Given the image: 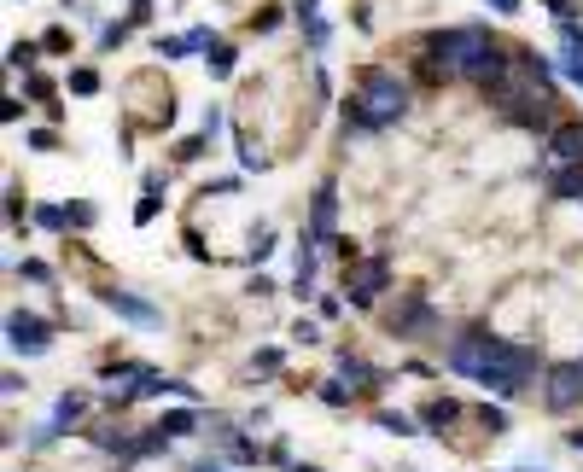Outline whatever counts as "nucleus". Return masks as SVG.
<instances>
[{"mask_svg": "<svg viewBox=\"0 0 583 472\" xmlns=\"http://www.w3.org/2000/svg\"><path fill=\"white\" fill-rule=\"evenodd\" d=\"M444 368L461 373V379H473V385H484L490 397L514 403L531 379H543V368H549V362H543L531 344H519V338H496V333L467 327V333H455L444 344Z\"/></svg>", "mask_w": 583, "mask_h": 472, "instance_id": "nucleus-1", "label": "nucleus"}, {"mask_svg": "<svg viewBox=\"0 0 583 472\" xmlns=\"http://www.w3.org/2000/svg\"><path fill=\"white\" fill-rule=\"evenodd\" d=\"M409 105H414V94L397 70L368 65L356 76V94L344 100V123H350L356 135H385V129H397V123L409 117Z\"/></svg>", "mask_w": 583, "mask_h": 472, "instance_id": "nucleus-2", "label": "nucleus"}, {"mask_svg": "<svg viewBox=\"0 0 583 472\" xmlns=\"http://www.w3.org/2000/svg\"><path fill=\"white\" fill-rule=\"evenodd\" d=\"M490 47H496V41H490V30H484V24H449V30H432V35H426V53H432V59H438L449 76H461V82H467V70L479 65Z\"/></svg>", "mask_w": 583, "mask_h": 472, "instance_id": "nucleus-3", "label": "nucleus"}, {"mask_svg": "<svg viewBox=\"0 0 583 472\" xmlns=\"http://www.w3.org/2000/svg\"><path fill=\"white\" fill-rule=\"evenodd\" d=\"M391 292V257H356L344 263V298L356 309H374Z\"/></svg>", "mask_w": 583, "mask_h": 472, "instance_id": "nucleus-4", "label": "nucleus"}, {"mask_svg": "<svg viewBox=\"0 0 583 472\" xmlns=\"http://www.w3.org/2000/svg\"><path fill=\"white\" fill-rule=\"evenodd\" d=\"M53 333H59V327H53L47 315H35V309H6V350H12V356H24V362H30V356H47V350H53Z\"/></svg>", "mask_w": 583, "mask_h": 472, "instance_id": "nucleus-5", "label": "nucleus"}, {"mask_svg": "<svg viewBox=\"0 0 583 472\" xmlns=\"http://www.w3.org/2000/svg\"><path fill=\"white\" fill-rule=\"evenodd\" d=\"M385 327H391L397 338H409V344H420V338L438 333V309H432L426 292H403L397 304L385 309Z\"/></svg>", "mask_w": 583, "mask_h": 472, "instance_id": "nucleus-6", "label": "nucleus"}, {"mask_svg": "<svg viewBox=\"0 0 583 472\" xmlns=\"http://www.w3.org/2000/svg\"><path fill=\"white\" fill-rule=\"evenodd\" d=\"M94 298H100V309H111V315L129 321V327H146V333L164 327V309L152 304V298H140V292H129V286H100Z\"/></svg>", "mask_w": 583, "mask_h": 472, "instance_id": "nucleus-7", "label": "nucleus"}, {"mask_svg": "<svg viewBox=\"0 0 583 472\" xmlns=\"http://www.w3.org/2000/svg\"><path fill=\"white\" fill-rule=\"evenodd\" d=\"M578 403H583V362H549L543 368V408L572 414Z\"/></svg>", "mask_w": 583, "mask_h": 472, "instance_id": "nucleus-8", "label": "nucleus"}, {"mask_svg": "<svg viewBox=\"0 0 583 472\" xmlns=\"http://www.w3.org/2000/svg\"><path fill=\"white\" fill-rule=\"evenodd\" d=\"M315 245H333L339 239V181H321L309 193V228H304Z\"/></svg>", "mask_w": 583, "mask_h": 472, "instance_id": "nucleus-9", "label": "nucleus"}, {"mask_svg": "<svg viewBox=\"0 0 583 472\" xmlns=\"http://www.w3.org/2000/svg\"><path fill=\"white\" fill-rule=\"evenodd\" d=\"M82 414H88V391H65V397L53 403V414H47V420H41V426L30 432V449H47L53 438H65V432L76 426V420H82Z\"/></svg>", "mask_w": 583, "mask_h": 472, "instance_id": "nucleus-10", "label": "nucleus"}, {"mask_svg": "<svg viewBox=\"0 0 583 472\" xmlns=\"http://www.w3.org/2000/svg\"><path fill=\"white\" fill-rule=\"evenodd\" d=\"M210 47H216V30L210 24H193V30H181V35H158L152 41L158 59H187V53H210Z\"/></svg>", "mask_w": 583, "mask_h": 472, "instance_id": "nucleus-11", "label": "nucleus"}, {"mask_svg": "<svg viewBox=\"0 0 583 472\" xmlns=\"http://www.w3.org/2000/svg\"><path fill=\"white\" fill-rule=\"evenodd\" d=\"M210 432H216V443H222V455H228L234 467H257V461H263V443H257V438H245V432L234 426V420H216Z\"/></svg>", "mask_w": 583, "mask_h": 472, "instance_id": "nucleus-12", "label": "nucleus"}, {"mask_svg": "<svg viewBox=\"0 0 583 472\" xmlns=\"http://www.w3.org/2000/svg\"><path fill=\"white\" fill-rule=\"evenodd\" d=\"M315 274H321V245L298 234V251H292V292L298 298H315Z\"/></svg>", "mask_w": 583, "mask_h": 472, "instance_id": "nucleus-13", "label": "nucleus"}, {"mask_svg": "<svg viewBox=\"0 0 583 472\" xmlns=\"http://www.w3.org/2000/svg\"><path fill=\"white\" fill-rule=\"evenodd\" d=\"M292 18H298V30H304L309 53H327V47H333V24L321 18V0H292Z\"/></svg>", "mask_w": 583, "mask_h": 472, "instance_id": "nucleus-14", "label": "nucleus"}, {"mask_svg": "<svg viewBox=\"0 0 583 472\" xmlns=\"http://www.w3.org/2000/svg\"><path fill=\"white\" fill-rule=\"evenodd\" d=\"M543 152H549V164H583V123H554Z\"/></svg>", "mask_w": 583, "mask_h": 472, "instance_id": "nucleus-15", "label": "nucleus"}, {"mask_svg": "<svg viewBox=\"0 0 583 472\" xmlns=\"http://www.w3.org/2000/svg\"><path fill=\"white\" fill-rule=\"evenodd\" d=\"M339 379H344V385H356V397H374L379 385H385L379 368H368V362H362V356H350V350H339Z\"/></svg>", "mask_w": 583, "mask_h": 472, "instance_id": "nucleus-16", "label": "nucleus"}, {"mask_svg": "<svg viewBox=\"0 0 583 472\" xmlns=\"http://www.w3.org/2000/svg\"><path fill=\"white\" fill-rule=\"evenodd\" d=\"M455 420H461V403H455V397H432V403L420 408V426H426V432H449Z\"/></svg>", "mask_w": 583, "mask_h": 472, "instance_id": "nucleus-17", "label": "nucleus"}, {"mask_svg": "<svg viewBox=\"0 0 583 472\" xmlns=\"http://www.w3.org/2000/svg\"><path fill=\"white\" fill-rule=\"evenodd\" d=\"M158 432L170 443L193 438V432H199V408H170V414H158Z\"/></svg>", "mask_w": 583, "mask_h": 472, "instance_id": "nucleus-18", "label": "nucleus"}, {"mask_svg": "<svg viewBox=\"0 0 583 472\" xmlns=\"http://www.w3.org/2000/svg\"><path fill=\"white\" fill-rule=\"evenodd\" d=\"M374 426L379 432H391V438H414V432H426L420 414H397V408H374Z\"/></svg>", "mask_w": 583, "mask_h": 472, "instance_id": "nucleus-19", "label": "nucleus"}, {"mask_svg": "<svg viewBox=\"0 0 583 472\" xmlns=\"http://www.w3.org/2000/svg\"><path fill=\"white\" fill-rule=\"evenodd\" d=\"M549 199H583V164H560L549 175Z\"/></svg>", "mask_w": 583, "mask_h": 472, "instance_id": "nucleus-20", "label": "nucleus"}, {"mask_svg": "<svg viewBox=\"0 0 583 472\" xmlns=\"http://www.w3.org/2000/svg\"><path fill=\"white\" fill-rule=\"evenodd\" d=\"M275 228H269V222H257V228H251V239H245V263H269V257H275Z\"/></svg>", "mask_w": 583, "mask_h": 472, "instance_id": "nucleus-21", "label": "nucleus"}, {"mask_svg": "<svg viewBox=\"0 0 583 472\" xmlns=\"http://www.w3.org/2000/svg\"><path fill=\"white\" fill-rule=\"evenodd\" d=\"M315 397H321L327 408H350L356 403V385H344L339 373H333V379H315Z\"/></svg>", "mask_w": 583, "mask_h": 472, "instance_id": "nucleus-22", "label": "nucleus"}, {"mask_svg": "<svg viewBox=\"0 0 583 472\" xmlns=\"http://www.w3.org/2000/svg\"><path fill=\"white\" fill-rule=\"evenodd\" d=\"M234 59H240V53H234L228 41H216V47H210V53H205V70H210V82H228V76H234Z\"/></svg>", "mask_w": 583, "mask_h": 472, "instance_id": "nucleus-23", "label": "nucleus"}, {"mask_svg": "<svg viewBox=\"0 0 583 472\" xmlns=\"http://www.w3.org/2000/svg\"><path fill=\"white\" fill-rule=\"evenodd\" d=\"M30 222L41 228V234H65V228H70L65 204H35V210H30Z\"/></svg>", "mask_w": 583, "mask_h": 472, "instance_id": "nucleus-24", "label": "nucleus"}, {"mask_svg": "<svg viewBox=\"0 0 583 472\" xmlns=\"http://www.w3.org/2000/svg\"><path fill=\"white\" fill-rule=\"evenodd\" d=\"M210 140H216V135H205V129H199V135L175 140V152H170V158H175V164H199V158L210 152Z\"/></svg>", "mask_w": 583, "mask_h": 472, "instance_id": "nucleus-25", "label": "nucleus"}, {"mask_svg": "<svg viewBox=\"0 0 583 472\" xmlns=\"http://www.w3.org/2000/svg\"><path fill=\"white\" fill-rule=\"evenodd\" d=\"M35 53H41V41H12V47H6V65L30 76V70H35Z\"/></svg>", "mask_w": 583, "mask_h": 472, "instance_id": "nucleus-26", "label": "nucleus"}, {"mask_svg": "<svg viewBox=\"0 0 583 472\" xmlns=\"http://www.w3.org/2000/svg\"><path fill=\"white\" fill-rule=\"evenodd\" d=\"M65 88H70V94H82V100H88V94H100V70H94V65L70 70V76H65Z\"/></svg>", "mask_w": 583, "mask_h": 472, "instance_id": "nucleus-27", "label": "nucleus"}, {"mask_svg": "<svg viewBox=\"0 0 583 472\" xmlns=\"http://www.w3.org/2000/svg\"><path fill=\"white\" fill-rule=\"evenodd\" d=\"M65 216H70V228H76V234H88V228L100 222V210H94L88 199H70V204H65Z\"/></svg>", "mask_w": 583, "mask_h": 472, "instance_id": "nucleus-28", "label": "nucleus"}, {"mask_svg": "<svg viewBox=\"0 0 583 472\" xmlns=\"http://www.w3.org/2000/svg\"><path fill=\"white\" fill-rule=\"evenodd\" d=\"M280 24H286L280 6H257V12H251V35H269V30H280Z\"/></svg>", "mask_w": 583, "mask_h": 472, "instance_id": "nucleus-29", "label": "nucleus"}, {"mask_svg": "<svg viewBox=\"0 0 583 472\" xmlns=\"http://www.w3.org/2000/svg\"><path fill=\"white\" fill-rule=\"evenodd\" d=\"M560 53L566 59H583V24L572 18V24H560Z\"/></svg>", "mask_w": 583, "mask_h": 472, "instance_id": "nucleus-30", "label": "nucleus"}, {"mask_svg": "<svg viewBox=\"0 0 583 472\" xmlns=\"http://www.w3.org/2000/svg\"><path fill=\"white\" fill-rule=\"evenodd\" d=\"M479 426L490 432V438H508V408H490V403H484L479 408Z\"/></svg>", "mask_w": 583, "mask_h": 472, "instance_id": "nucleus-31", "label": "nucleus"}, {"mask_svg": "<svg viewBox=\"0 0 583 472\" xmlns=\"http://www.w3.org/2000/svg\"><path fill=\"white\" fill-rule=\"evenodd\" d=\"M12 274H24V280H35V286H53V269H47L41 257H24V263H12Z\"/></svg>", "mask_w": 583, "mask_h": 472, "instance_id": "nucleus-32", "label": "nucleus"}, {"mask_svg": "<svg viewBox=\"0 0 583 472\" xmlns=\"http://www.w3.org/2000/svg\"><path fill=\"white\" fill-rule=\"evenodd\" d=\"M24 94H30V100H41V105H53V76L30 70V76H24Z\"/></svg>", "mask_w": 583, "mask_h": 472, "instance_id": "nucleus-33", "label": "nucleus"}, {"mask_svg": "<svg viewBox=\"0 0 583 472\" xmlns=\"http://www.w3.org/2000/svg\"><path fill=\"white\" fill-rule=\"evenodd\" d=\"M158 210H164V193H140V204H135V228L158 222Z\"/></svg>", "mask_w": 583, "mask_h": 472, "instance_id": "nucleus-34", "label": "nucleus"}, {"mask_svg": "<svg viewBox=\"0 0 583 472\" xmlns=\"http://www.w3.org/2000/svg\"><path fill=\"white\" fill-rule=\"evenodd\" d=\"M129 30H135L129 18H123V24H105V30H100V53H111V47H123V41H129Z\"/></svg>", "mask_w": 583, "mask_h": 472, "instance_id": "nucleus-35", "label": "nucleus"}, {"mask_svg": "<svg viewBox=\"0 0 583 472\" xmlns=\"http://www.w3.org/2000/svg\"><path fill=\"white\" fill-rule=\"evenodd\" d=\"M234 146H240V169H269V158H263V152H257L245 135H234Z\"/></svg>", "mask_w": 583, "mask_h": 472, "instance_id": "nucleus-36", "label": "nucleus"}, {"mask_svg": "<svg viewBox=\"0 0 583 472\" xmlns=\"http://www.w3.org/2000/svg\"><path fill=\"white\" fill-rule=\"evenodd\" d=\"M41 53H70V30L65 24H53V30L41 35Z\"/></svg>", "mask_w": 583, "mask_h": 472, "instance_id": "nucleus-37", "label": "nucleus"}, {"mask_svg": "<svg viewBox=\"0 0 583 472\" xmlns=\"http://www.w3.org/2000/svg\"><path fill=\"white\" fill-rule=\"evenodd\" d=\"M251 368H257V373H280V368H286V356L269 344V350H257V356H251Z\"/></svg>", "mask_w": 583, "mask_h": 472, "instance_id": "nucleus-38", "label": "nucleus"}, {"mask_svg": "<svg viewBox=\"0 0 583 472\" xmlns=\"http://www.w3.org/2000/svg\"><path fill=\"white\" fill-rule=\"evenodd\" d=\"M6 222H12V228L24 222V193H18V181H6Z\"/></svg>", "mask_w": 583, "mask_h": 472, "instance_id": "nucleus-39", "label": "nucleus"}, {"mask_svg": "<svg viewBox=\"0 0 583 472\" xmlns=\"http://www.w3.org/2000/svg\"><path fill=\"white\" fill-rule=\"evenodd\" d=\"M292 338H298V344H321V327H315V321H304V315H298V321H292Z\"/></svg>", "mask_w": 583, "mask_h": 472, "instance_id": "nucleus-40", "label": "nucleus"}, {"mask_svg": "<svg viewBox=\"0 0 583 472\" xmlns=\"http://www.w3.org/2000/svg\"><path fill=\"white\" fill-rule=\"evenodd\" d=\"M140 193H170V175H164V169H146V175H140Z\"/></svg>", "mask_w": 583, "mask_h": 472, "instance_id": "nucleus-41", "label": "nucleus"}, {"mask_svg": "<svg viewBox=\"0 0 583 472\" xmlns=\"http://www.w3.org/2000/svg\"><path fill=\"white\" fill-rule=\"evenodd\" d=\"M152 12H158L152 0H129V24H152Z\"/></svg>", "mask_w": 583, "mask_h": 472, "instance_id": "nucleus-42", "label": "nucleus"}, {"mask_svg": "<svg viewBox=\"0 0 583 472\" xmlns=\"http://www.w3.org/2000/svg\"><path fill=\"white\" fill-rule=\"evenodd\" d=\"M30 146H35V152H53V146H59V135H53V129H30Z\"/></svg>", "mask_w": 583, "mask_h": 472, "instance_id": "nucleus-43", "label": "nucleus"}, {"mask_svg": "<svg viewBox=\"0 0 583 472\" xmlns=\"http://www.w3.org/2000/svg\"><path fill=\"white\" fill-rule=\"evenodd\" d=\"M560 76H566L572 88H583V59H560Z\"/></svg>", "mask_w": 583, "mask_h": 472, "instance_id": "nucleus-44", "label": "nucleus"}, {"mask_svg": "<svg viewBox=\"0 0 583 472\" xmlns=\"http://www.w3.org/2000/svg\"><path fill=\"white\" fill-rule=\"evenodd\" d=\"M0 117H6V123H18V117H24V100H18V94H6V100H0Z\"/></svg>", "mask_w": 583, "mask_h": 472, "instance_id": "nucleus-45", "label": "nucleus"}, {"mask_svg": "<svg viewBox=\"0 0 583 472\" xmlns=\"http://www.w3.org/2000/svg\"><path fill=\"white\" fill-rule=\"evenodd\" d=\"M269 461H275V467H286V472H292V449H286V438H275V449H269Z\"/></svg>", "mask_w": 583, "mask_h": 472, "instance_id": "nucleus-46", "label": "nucleus"}, {"mask_svg": "<svg viewBox=\"0 0 583 472\" xmlns=\"http://www.w3.org/2000/svg\"><path fill=\"white\" fill-rule=\"evenodd\" d=\"M193 472H228V461H216V455H210V461H199Z\"/></svg>", "mask_w": 583, "mask_h": 472, "instance_id": "nucleus-47", "label": "nucleus"}, {"mask_svg": "<svg viewBox=\"0 0 583 472\" xmlns=\"http://www.w3.org/2000/svg\"><path fill=\"white\" fill-rule=\"evenodd\" d=\"M490 6H496L502 18H514V12H519V0H490Z\"/></svg>", "mask_w": 583, "mask_h": 472, "instance_id": "nucleus-48", "label": "nucleus"}, {"mask_svg": "<svg viewBox=\"0 0 583 472\" xmlns=\"http://www.w3.org/2000/svg\"><path fill=\"white\" fill-rule=\"evenodd\" d=\"M566 443H572V449L583 455V426H572V432H566Z\"/></svg>", "mask_w": 583, "mask_h": 472, "instance_id": "nucleus-49", "label": "nucleus"}, {"mask_svg": "<svg viewBox=\"0 0 583 472\" xmlns=\"http://www.w3.org/2000/svg\"><path fill=\"white\" fill-rule=\"evenodd\" d=\"M292 472H327V467H315V461H292Z\"/></svg>", "mask_w": 583, "mask_h": 472, "instance_id": "nucleus-50", "label": "nucleus"}, {"mask_svg": "<svg viewBox=\"0 0 583 472\" xmlns=\"http://www.w3.org/2000/svg\"><path fill=\"white\" fill-rule=\"evenodd\" d=\"M514 472H543V467H514Z\"/></svg>", "mask_w": 583, "mask_h": 472, "instance_id": "nucleus-51", "label": "nucleus"}, {"mask_svg": "<svg viewBox=\"0 0 583 472\" xmlns=\"http://www.w3.org/2000/svg\"><path fill=\"white\" fill-rule=\"evenodd\" d=\"M578 362H583V356H578Z\"/></svg>", "mask_w": 583, "mask_h": 472, "instance_id": "nucleus-52", "label": "nucleus"}]
</instances>
